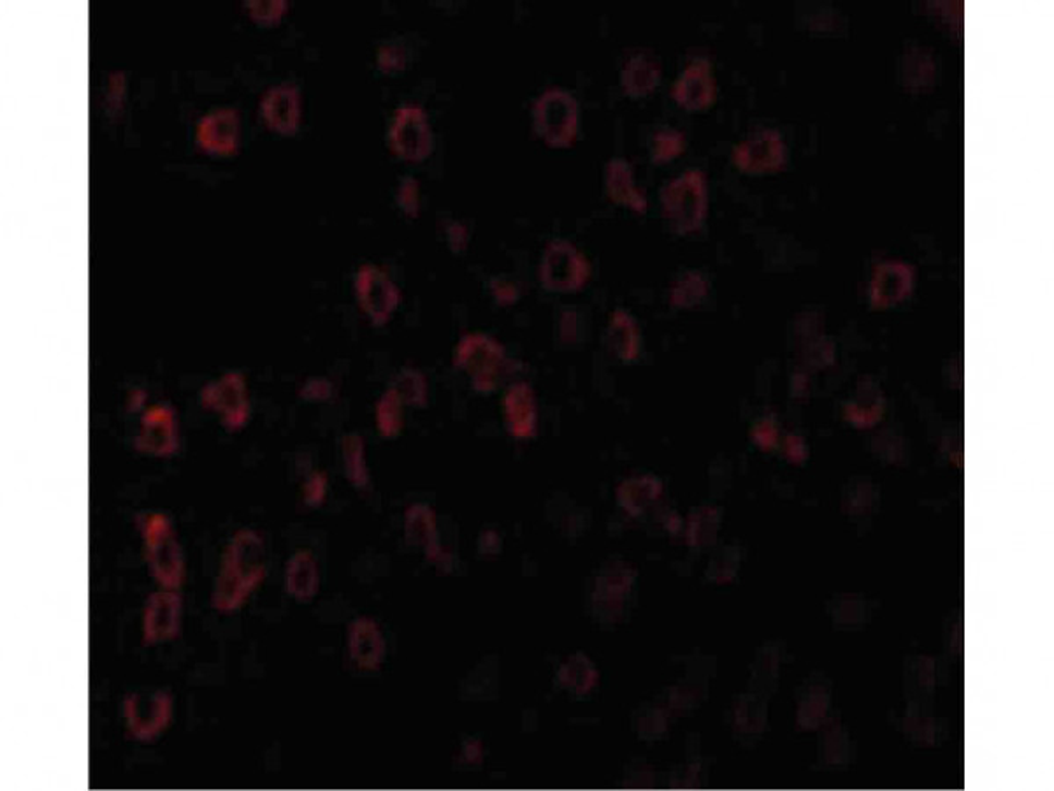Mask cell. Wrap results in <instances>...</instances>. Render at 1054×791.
I'll return each mask as SVG.
<instances>
[{"mask_svg":"<svg viewBox=\"0 0 1054 791\" xmlns=\"http://www.w3.org/2000/svg\"><path fill=\"white\" fill-rule=\"evenodd\" d=\"M718 80L709 59L698 57L682 69L673 83L672 99L686 111H704L718 100Z\"/></svg>","mask_w":1054,"mask_h":791,"instance_id":"obj_17","label":"cell"},{"mask_svg":"<svg viewBox=\"0 0 1054 791\" xmlns=\"http://www.w3.org/2000/svg\"><path fill=\"white\" fill-rule=\"evenodd\" d=\"M259 117L268 131L278 136H294L305 119V99L294 83L282 82L264 90Z\"/></svg>","mask_w":1054,"mask_h":791,"instance_id":"obj_15","label":"cell"},{"mask_svg":"<svg viewBox=\"0 0 1054 791\" xmlns=\"http://www.w3.org/2000/svg\"><path fill=\"white\" fill-rule=\"evenodd\" d=\"M916 269L902 259H886L875 264L868 280V301L873 309L896 308L912 296Z\"/></svg>","mask_w":1054,"mask_h":791,"instance_id":"obj_14","label":"cell"},{"mask_svg":"<svg viewBox=\"0 0 1054 791\" xmlns=\"http://www.w3.org/2000/svg\"><path fill=\"white\" fill-rule=\"evenodd\" d=\"M454 366L471 378L477 391L489 392L508 372L505 346L483 332L461 337L454 351Z\"/></svg>","mask_w":1054,"mask_h":791,"instance_id":"obj_5","label":"cell"},{"mask_svg":"<svg viewBox=\"0 0 1054 791\" xmlns=\"http://www.w3.org/2000/svg\"><path fill=\"white\" fill-rule=\"evenodd\" d=\"M134 447L142 454L159 460H168L176 454L180 449V426L173 406L154 403L143 410Z\"/></svg>","mask_w":1054,"mask_h":791,"instance_id":"obj_13","label":"cell"},{"mask_svg":"<svg viewBox=\"0 0 1054 791\" xmlns=\"http://www.w3.org/2000/svg\"><path fill=\"white\" fill-rule=\"evenodd\" d=\"M387 143L392 154L409 165L428 159L434 148L431 122L422 106L403 105L392 114Z\"/></svg>","mask_w":1054,"mask_h":791,"instance_id":"obj_8","label":"cell"},{"mask_svg":"<svg viewBox=\"0 0 1054 791\" xmlns=\"http://www.w3.org/2000/svg\"><path fill=\"white\" fill-rule=\"evenodd\" d=\"M786 451L790 461H801L805 458L804 446H801V441L796 437H789L786 443Z\"/></svg>","mask_w":1054,"mask_h":791,"instance_id":"obj_41","label":"cell"},{"mask_svg":"<svg viewBox=\"0 0 1054 791\" xmlns=\"http://www.w3.org/2000/svg\"><path fill=\"white\" fill-rule=\"evenodd\" d=\"M710 292V282L700 271H686L670 285L669 301L672 308L691 309L700 306Z\"/></svg>","mask_w":1054,"mask_h":791,"instance_id":"obj_25","label":"cell"},{"mask_svg":"<svg viewBox=\"0 0 1054 791\" xmlns=\"http://www.w3.org/2000/svg\"><path fill=\"white\" fill-rule=\"evenodd\" d=\"M242 114L236 108L222 106L206 111L197 120L194 142L203 154L213 157H232L242 146Z\"/></svg>","mask_w":1054,"mask_h":791,"instance_id":"obj_12","label":"cell"},{"mask_svg":"<svg viewBox=\"0 0 1054 791\" xmlns=\"http://www.w3.org/2000/svg\"><path fill=\"white\" fill-rule=\"evenodd\" d=\"M491 294L500 305H512L518 300V287L508 280L494 278L491 280Z\"/></svg>","mask_w":1054,"mask_h":791,"instance_id":"obj_37","label":"cell"},{"mask_svg":"<svg viewBox=\"0 0 1054 791\" xmlns=\"http://www.w3.org/2000/svg\"><path fill=\"white\" fill-rule=\"evenodd\" d=\"M243 10L260 27H274L285 20L291 4L286 0H248L243 4Z\"/></svg>","mask_w":1054,"mask_h":791,"instance_id":"obj_30","label":"cell"},{"mask_svg":"<svg viewBox=\"0 0 1054 791\" xmlns=\"http://www.w3.org/2000/svg\"><path fill=\"white\" fill-rule=\"evenodd\" d=\"M297 394L301 400L311 401V403L328 401L334 394V384L326 377L306 378L305 384H301Z\"/></svg>","mask_w":1054,"mask_h":791,"instance_id":"obj_35","label":"cell"},{"mask_svg":"<svg viewBox=\"0 0 1054 791\" xmlns=\"http://www.w3.org/2000/svg\"><path fill=\"white\" fill-rule=\"evenodd\" d=\"M687 148V137L675 127H661L654 132L650 143V160L654 165H669L677 160Z\"/></svg>","mask_w":1054,"mask_h":791,"instance_id":"obj_27","label":"cell"},{"mask_svg":"<svg viewBox=\"0 0 1054 791\" xmlns=\"http://www.w3.org/2000/svg\"><path fill=\"white\" fill-rule=\"evenodd\" d=\"M354 294L360 312L375 326H385L401 305L400 287L378 264H360L354 277Z\"/></svg>","mask_w":1054,"mask_h":791,"instance_id":"obj_10","label":"cell"},{"mask_svg":"<svg viewBox=\"0 0 1054 791\" xmlns=\"http://www.w3.org/2000/svg\"><path fill=\"white\" fill-rule=\"evenodd\" d=\"M145 560L159 587L180 589L185 583V558L174 524L164 512H148L137 521Z\"/></svg>","mask_w":1054,"mask_h":791,"instance_id":"obj_2","label":"cell"},{"mask_svg":"<svg viewBox=\"0 0 1054 791\" xmlns=\"http://www.w3.org/2000/svg\"><path fill=\"white\" fill-rule=\"evenodd\" d=\"M341 452H343V464H345L348 480L359 489L368 486L369 472L366 466V447H364L363 437L346 435L341 443Z\"/></svg>","mask_w":1054,"mask_h":791,"instance_id":"obj_26","label":"cell"},{"mask_svg":"<svg viewBox=\"0 0 1054 791\" xmlns=\"http://www.w3.org/2000/svg\"><path fill=\"white\" fill-rule=\"evenodd\" d=\"M148 398H150V394H148L145 387L134 386L125 394V403L123 405H125L128 414H137V412H143L148 406Z\"/></svg>","mask_w":1054,"mask_h":791,"instance_id":"obj_38","label":"cell"},{"mask_svg":"<svg viewBox=\"0 0 1054 791\" xmlns=\"http://www.w3.org/2000/svg\"><path fill=\"white\" fill-rule=\"evenodd\" d=\"M328 475L322 470H314L306 475L305 483L301 487V495L308 507L322 506L328 496Z\"/></svg>","mask_w":1054,"mask_h":791,"instance_id":"obj_34","label":"cell"},{"mask_svg":"<svg viewBox=\"0 0 1054 791\" xmlns=\"http://www.w3.org/2000/svg\"><path fill=\"white\" fill-rule=\"evenodd\" d=\"M283 584H285L286 595L299 604L314 600L319 592L320 570L319 561L311 550L297 549L286 560Z\"/></svg>","mask_w":1054,"mask_h":791,"instance_id":"obj_20","label":"cell"},{"mask_svg":"<svg viewBox=\"0 0 1054 791\" xmlns=\"http://www.w3.org/2000/svg\"><path fill=\"white\" fill-rule=\"evenodd\" d=\"M375 421L383 437H394L403 428V400L389 387L375 406Z\"/></svg>","mask_w":1054,"mask_h":791,"instance_id":"obj_28","label":"cell"},{"mask_svg":"<svg viewBox=\"0 0 1054 791\" xmlns=\"http://www.w3.org/2000/svg\"><path fill=\"white\" fill-rule=\"evenodd\" d=\"M604 192L615 205L626 206L633 214L644 215L649 199L635 182V169L626 159H612L604 166Z\"/></svg>","mask_w":1054,"mask_h":791,"instance_id":"obj_19","label":"cell"},{"mask_svg":"<svg viewBox=\"0 0 1054 791\" xmlns=\"http://www.w3.org/2000/svg\"><path fill=\"white\" fill-rule=\"evenodd\" d=\"M505 414L512 433L517 437L531 435L537 423V400L529 384L510 386L505 394Z\"/></svg>","mask_w":1054,"mask_h":791,"instance_id":"obj_24","label":"cell"},{"mask_svg":"<svg viewBox=\"0 0 1054 791\" xmlns=\"http://www.w3.org/2000/svg\"><path fill=\"white\" fill-rule=\"evenodd\" d=\"M755 440L758 441V446L763 447V449H772L775 443H777V428L772 421H763L756 426Z\"/></svg>","mask_w":1054,"mask_h":791,"instance_id":"obj_40","label":"cell"},{"mask_svg":"<svg viewBox=\"0 0 1054 791\" xmlns=\"http://www.w3.org/2000/svg\"><path fill=\"white\" fill-rule=\"evenodd\" d=\"M580 110L575 96L560 87L541 92L532 102V127L549 148H569L577 142Z\"/></svg>","mask_w":1054,"mask_h":791,"instance_id":"obj_4","label":"cell"},{"mask_svg":"<svg viewBox=\"0 0 1054 791\" xmlns=\"http://www.w3.org/2000/svg\"><path fill=\"white\" fill-rule=\"evenodd\" d=\"M406 50L397 42H385L377 51V65L383 74L401 73L406 68Z\"/></svg>","mask_w":1054,"mask_h":791,"instance_id":"obj_33","label":"cell"},{"mask_svg":"<svg viewBox=\"0 0 1054 791\" xmlns=\"http://www.w3.org/2000/svg\"><path fill=\"white\" fill-rule=\"evenodd\" d=\"M604 341L610 354L624 363H632L638 360L641 351L640 326L626 309H614V314L610 315Z\"/></svg>","mask_w":1054,"mask_h":791,"instance_id":"obj_21","label":"cell"},{"mask_svg":"<svg viewBox=\"0 0 1054 791\" xmlns=\"http://www.w3.org/2000/svg\"><path fill=\"white\" fill-rule=\"evenodd\" d=\"M391 387L400 394L403 403L424 405L426 400H428V380H426L424 374H420L418 369H401Z\"/></svg>","mask_w":1054,"mask_h":791,"instance_id":"obj_29","label":"cell"},{"mask_svg":"<svg viewBox=\"0 0 1054 791\" xmlns=\"http://www.w3.org/2000/svg\"><path fill=\"white\" fill-rule=\"evenodd\" d=\"M789 151L786 139L775 129H759L732 150V165L747 177H770L782 173L787 166Z\"/></svg>","mask_w":1054,"mask_h":791,"instance_id":"obj_9","label":"cell"},{"mask_svg":"<svg viewBox=\"0 0 1054 791\" xmlns=\"http://www.w3.org/2000/svg\"><path fill=\"white\" fill-rule=\"evenodd\" d=\"M182 607L177 589L160 587L151 593L143 610V644L157 646L174 641L182 630Z\"/></svg>","mask_w":1054,"mask_h":791,"instance_id":"obj_16","label":"cell"},{"mask_svg":"<svg viewBox=\"0 0 1054 791\" xmlns=\"http://www.w3.org/2000/svg\"><path fill=\"white\" fill-rule=\"evenodd\" d=\"M902 85L909 94H927L936 82V64L932 53L921 46H909L902 57Z\"/></svg>","mask_w":1054,"mask_h":791,"instance_id":"obj_22","label":"cell"},{"mask_svg":"<svg viewBox=\"0 0 1054 791\" xmlns=\"http://www.w3.org/2000/svg\"><path fill=\"white\" fill-rule=\"evenodd\" d=\"M395 203L409 219L418 217V214H420V185L415 178L406 177L401 180L400 185L395 188Z\"/></svg>","mask_w":1054,"mask_h":791,"instance_id":"obj_32","label":"cell"},{"mask_svg":"<svg viewBox=\"0 0 1054 791\" xmlns=\"http://www.w3.org/2000/svg\"><path fill=\"white\" fill-rule=\"evenodd\" d=\"M348 649L357 667L377 669L383 655V642L371 619H355L348 632Z\"/></svg>","mask_w":1054,"mask_h":791,"instance_id":"obj_23","label":"cell"},{"mask_svg":"<svg viewBox=\"0 0 1054 791\" xmlns=\"http://www.w3.org/2000/svg\"><path fill=\"white\" fill-rule=\"evenodd\" d=\"M664 222L677 234H693L709 217V178L701 169H687L664 183L659 194Z\"/></svg>","mask_w":1054,"mask_h":791,"instance_id":"obj_3","label":"cell"},{"mask_svg":"<svg viewBox=\"0 0 1054 791\" xmlns=\"http://www.w3.org/2000/svg\"><path fill=\"white\" fill-rule=\"evenodd\" d=\"M199 403L209 414L219 415L228 431H242L250 421V389L245 375L236 369L225 372L203 386Z\"/></svg>","mask_w":1054,"mask_h":791,"instance_id":"obj_6","label":"cell"},{"mask_svg":"<svg viewBox=\"0 0 1054 791\" xmlns=\"http://www.w3.org/2000/svg\"><path fill=\"white\" fill-rule=\"evenodd\" d=\"M881 405L879 401H873L872 405H861V403H850L847 405L846 414L849 421L858 426H872L881 417Z\"/></svg>","mask_w":1054,"mask_h":791,"instance_id":"obj_36","label":"cell"},{"mask_svg":"<svg viewBox=\"0 0 1054 791\" xmlns=\"http://www.w3.org/2000/svg\"><path fill=\"white\" fill-rule=\"evenodd\" d=\"M591 263L577 245L566 240H552L541 254L538 278L550 292H575L591 278Z\"/></svg>","mask_w":1054,"mask_h":791,"instance_id":"obj_7","label":"cell"},{"mask_svg":"<svg viewBox=\"0 0 1054 791\" xmlns=\"http://www.w3.org/2000/svg\"><path fill=\"white\" fill-rule=\"evenodd\" d=\"M266 544L252 527L237 530L223 549L220 569L211 589V607L220 614L242 609L266 579Z\"/></svg>","mask_w":1054,"mask_h":791,"instance_id":"obj_1","label":"cell"},{"mask_svg":"<svg viewBox=\"0 0 1054 791\" xmlns=\"http://www.w3.org/2000/svg\"><path fill=\"white\" fill-rule=\"evenodd\" d=\"M127 76L122 71H113L106 77L105 110L110 119L122 117L127 100Z\"/></svg>","mask_w":1054,"mask_h":791,"instance_id":"obj_31","label":"cell"},{"mask_svg":"<svg viewBox=\"0 0 1054 791\" xmlns=\"http://www.w3.org/2000/svg\"><path fill=\"white\" fill-rule=\"evenodd\" d=\"M663 69L658 57L649 50H633L624 59L621 68V88L624 96L632 99L647 97L659 87Z\"/></svg>","mask_w":1054,"mask_h":791,"instance_id":"obj_18","label":"cell"},{"mask_svg":"<svg viewBox=\"0 0 1054 791\" xmlns=\"http://www.w3.org/2000/svg\"><path fill=\"white\" fill-rule=\"evenodd\" d=\"M468 238L469 232L464 223L452 222L446 229V240L454 252H463L468 246Z\"/></svg>","mask_w":1054,"mask_h":791,"instance_id":"obj_39","label":"cell"},{"mask_svg":"<svg viewBox=\"0 0 1054 791\" xmlns=\"http://www.w3.org/2000/svg\"><path fill=\"white\" fill-rule=\"evenodd\" d=\"M173 696L162 690L137 692L123 701V719L128 737L137 742H154L168 730L173 719Z\"/></svg>","mask_w":1054,"mask_h":791,"instance_id":"obj_11","label":"cell"}]
</instances>
